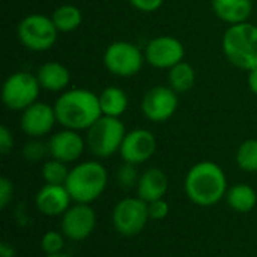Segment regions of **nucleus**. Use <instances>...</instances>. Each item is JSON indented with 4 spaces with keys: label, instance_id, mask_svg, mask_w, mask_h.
<instances>
[{
    "label": "nucleus",
    "instance_id": "12",
    "mask_svg": "<svg viewBox=\"0 0 257 257\" xmlns=\"http://www.w3.org/2000/svg\"><path fill=\"white\" fill-rule=\"evenodd\" d=\"M62 233L71 241L87 239L96 227V214L87 203H74L62 215Z\"/></svg>",
    "mask_w": 257,
    "mask_h": 257
},
{
    "label": "nucleus",
    "instance_id": "27",
    "mask_svg": "<svg viewBox=\"0 0 257 257\" xmlns=\"http://www.w3.org/2000/svg\"><path fill=\"white\" fill-rule=\"evenodd\" d=\"M65 235L57 230H48L44 233L41 239V248L45 253V256L62 253L65 248Z\"/></svg>",
    "mask_w": 257,
    "mask_h": 257
},
{
    "label": "nucleus",
    "instance_id": "8",
    "mask_svg": "<svg viewBox=\"0 0 257 257\" xmlns=\"http://www.w3.org/2000/svg\"><path fill=\"white\" fill-rule=\"evenodd\" d=\"M102 62L105 69L120 78H130L137 75L145 60V51L133 42L128 41H116L110 44L102 56Z\"/></svg>",
    "mask_w": 257,
    "mask_h": 257
},
{
    "label": "nucleus",
    "instance_id": "33",
    "mask_svg": "<svg viewBox=\"0 0 257 257\" xmlns=\"http://www.w3.org/2000/svg\"><path fill=\"white\" fill-rule=\"evenodd\" d=\"M247 84H248V89H250L254 95H257V68L248 71Z\"/></svg>",
    "mask_w": 257,
    "mask_h": 257
},
{
    "label": "nucleus",
    "instance_id": "2",
    "mask_svg": "<svg viewBox=\"0 0 257 257\" xmlns=\"http://www.w3.org/2000/svg\"><path fill=\"white\" fill-rule=\"evenodd\" d=\"M187 197L199 206H214L227 194L224 170L212 161L194 164L185 176Z\"/></svg>",
    "mask_w": 257,
    "mask_h": 257
},
{
    "label": "nucleus",
    "instance_id": "20",
    "mask_svg": "<svg viewBox=\"0 0 257 257\" xmlns=\"http://www.w3.org/2000/svg\"><path fill=\"white\" fill-rule=\"evenodd\" d=\"M227 205L239 214H247L253 211L257 205L256 190L248 184H235L227 190L226 194Z\"/></svg>",
    "mask_w": 257,
    "mask_h": 257
},
{
    "label": "nucleus",
    "instance_id": "24",
    "mask_svg": "<svg viewBox=\"0 0 257 257\" xmlns=\"http://www.w3.org/2000/svg\"><path fill=\"white\" fill-rule=\"evenodd\" d=\"M41 175H42V179H44L45 184L65 185L66 181H68V176H69V169H68L66 163L50 158L42 164Z\"/></svg>",
    "mask_w": 257,
    "mask_h": 257
},
{
    "label": "nucleus",
    "instance_id": "15",
    "mask_svg": "<svg viewBox=\"0 0 257 257\" xmlns=\"http://www.w3.org/2000/svg\"><path fill=\"white\" fill-rule=\"evenodd\" d=\"M47 143H48L50 157L66 164L80 160L86 148V140L83 139L80 131H74L68 128L54 133Z\"/></svg>",
    "mask_w": 257,
    "mask_h": 257
},
{
    "label": "nucleus",
    "instance_id": "18",
    "mask_svg": "<svg viewBox=\"0 0 257 257\" xmlns=\"http://www.w3.org/2000/svg\"><path fill=\"white\" fill-rule=\"evenodd\" d=\"M38 81L42 90L48 92H63L71 83L69 69L56 60H50L42 63L36 71Z\"/></svg>",
    "mask_w": 257,
    "mask_h": 257
},
{
    "label": "nucleus",
    "instance_id": "3",
    "mask_svg": "<svg viewBox=\"0 0 257 257\" xmlns=\"http://www.w3.org/2000/svg\"><path fill=\"white\" fill-rule=\"evenodd\" d=\"M226 59L242 71L257 68V26L245 21L229 26L221 39Z\"/></svg>",
    "mask_w": 257,
    "mask_h": 257
},
{
    "label": "nucleus",
    "instance_id": "29",
    "mask_svg": "<svg viewBox=\"0 0 257 257\" xmlns=\"http://www.w3.org/2000/svg\"><path fill=\"white\" fill-rule=\"evenodd\" d=\"M148 211H149V218L151 220L161 221V220H164V218L169 217L170 205H169V202L166 199L154 200V202L148 203Z\"/></svg>",
    "mask_w": 257,
    "mask_h": 257
},
{
    "label": "nucleus",
    "instance_id": "6",
    "mask_svg": "<svg viewBox=\"0 0 257 257\" xmlns=\"http://www.w3.org/2000/svg\"><path fill=\"white\" fill-rule=\"evenodd\" d=\"M18 41L24 48L35 53H44L57 42L59 30L51 17L44 14L26 15L17 26Z\"/></svg>",
    "mask_w": 257,
    "mask_h": 257
},
{
    "label": "nucleus",
    "instance_id": "14",
    "mask_svg": "<svg viewBox=\"0 0 257 257\" xmlns=\"http://www.w3.org/2000/svg\"><path fill=\"white\" fill-rule=\"evenodd\" d=\"M57 123L54 105L36 101L24 111H21L20 128L30 139H41L53 131Z\"/></svg>",
    "mask_w": 257,
    "mask_h": 257
},
{
    "label": "nucleus",
    "instance_id": "7",
    "mask_svg": "<svg viewBox=\"0 0 257 257\" xmlns=\"http://www.w3.org/2000/svg\"><path fill=\"white\" fill-rule=\"evenodd\" d=\"M41 90L36 74L17 71L5 80L2 86V101L6 108L21 113L38 101Z\"/></svg>",
    "mask_w": 257,
    "mask_h": 257
},
{
    "label": "nucleus",
    "instance_id": "17",
    "mask_svg": "<svg viewBox=\"0 0 257 257\" xmlns=\"http://www.w3.org/2000/svg\"><path fill=\"white\" fill-rule=\"evenodd\" d=\"M169 190V178L164 170L158 167H151L140 175L137 185V197L151 203L154 200L164 199Z\"/></svg>",
    "mask_w": 257,
    "mask_h": 257
},
{
    "label": "nucleus",
    "instance_id": "16",
    "mask_svg": "<svg viewBox=\"0 0 257 257\" xmlns=\"http://www.w3.org/2000/svg\"><path fill=\"white\" fill-rule=\"evenodd\" d=\"M72 197L65 185L45 184L35 197L38 211L47 217H62L71 206Z\"/></svg>",
    "mask_w": 257,
    "mask_h": 257
},
{
    "label": "nucleus",
    "instance_id": "11",
    "mask_svg": "<svg viewBox=\"0 0 257 257\" xmlns=\"http://www.w3.org/2000/svg\"><path fill=\"white\" fill-rule=\"evenodd\" d=\"M185 57L184 44L169 35L152 38L145 47V60L157 69H170Z\"/></svg>",
    "mask_w": 257,
    "mask_h": 257
},
{
    "label": "nucleus",
    "instance_id": "21",
    "mask_svg": "<svg viewBox=\"0 0 257 257\" xmlns=\"http://www.w3.org/2000/svg\"><path fill=\"white\" fill-rule=\"evenodd\" d=\"M98 98H99L102 116L120 117L128 108V95L120 87H116V86L105 87L98 95Z\"/></svg>",
    "mask_w": 257,
    "mask_h": 257
},
{
    "label": "nucleus",
    "instance_id": "5",
    "mask_svg": "<svg viewBox=\"0 0 257 257\" xmlns=\"http://www.w3.org/2000/svg\"><path fill=\"white\" fill-rule=\"evenodd\" d=\"M126 130L120 117L101 116L86 134L89 151L98 158H110L120 151Z\"/></svg>",
    "mask_w": 257,
    "mask_h": 257
},
{
    "label": "nucleus",
    "instance_id": "34",
    "mask_svg": "<svg viewBox=\"0 0 257 257\" xmlns=\"http://www.w3.org/2000/svg\"><path fill=\"white\" fill-rule=\"evenodd\" d=\"M0 257H15L14 247L9 242H6V241H3L0 244Z\"/></svg>",
    "mask_w": 257,
    "mask_h": 257
},
{
    "label": "nucleus",
    "instance_id": "22",
    "mask_svg": "<svg viewBox=\"0 0 257 257\" xmlns=\"http://www.w3.org/2000/svg\"><path fill=\"white\" fill-rule=\"evenodd\" d=\"M51 20L57 27L59 33H69L77 30L83 23V12L78 6L72 3L60 5L51 14Z\"/></svg>",
    "mask_w": 257,
    "mask_h": 257
},
{
    "label": "nucleus",
    "instance_id": "25",
    "mask_svg": "<svg viewBox=\"0 0 257 257\" xmlns=\"http://www.w3.org/2000/svg\"><path fill=\"white\" fill-rule=\"evenodd\" d=\"M236 164L241 170L248 173L257 172V139L242 142L236 151Z\"/></svg>",
    "mask_w": 257,
    "mask_h": 257
},
{
    "label": "nucleus",
    "instance_id": "26",
    "mask_svg": "<svg viewBox=\"0 0 257 257\" xmlns=\"http://www.w3.org/2000/svg\"><path fill=\"white\" fill-rule=\"evenodd\" d=\"M139 179H140V173H139L136 164L125 163V161H123V164L119 166L117 170H116V182H117V185H119L120 188H123V190L137 188Z\"/></svg>",
    "mask_w": 257,
    "mask_h": 257
},
{
    "label": "nucleus",
    "instance_id": "19",
    "mask_svg": "<svg viewBox=\"0 0 257 257\" xmlns=\"http://www.w3.org/2000/svg\"><path fill=\"white\" fill-rule=\"evenodd\" d=\"M214 14L229 26L248 21L253 12V0H211Z\"/></svg>",
    "mask_w": 257,
    "mask_h": 257
},
{
    "label": "nucleus",
    "instance_id": "23",
    "mask_svg": "<svg viewBox=\"0 0 257 257\" xmlns=\"http://www.w3.org/2000/svg\"><path fill=\"white\" fill-rule=\"evenodd\" d=\"M167 78H169V86L175 92L185 93L190 89H193V86L196 83V71L188 62L182 60L169 69Z\"/></svg>",
    "mask_w": 257,
    "mask_h": 257
},
{
    "label": "nucleus",
    "instance_id": "10",
    "mask_svg": "<svg viewBox=\"0 0 257 257\" xmlns=\"http://www.w3.org/2000/svg\"><path fill=\"white\" fill-rule=\"evenodd\" d=\"M179 93L170 86L151 87L142 98L143 116L155 123H163L173 117L179 105Z\"/></svg>",
    "mask_w": 257,
    "mask_h": 257
},
{
    "label": "nucleus",
    "instance_id": "28",
    "mask_svg": "<svg viewBox=\"0 0 257 257\" xmlns=\"http://www.w3.org/2000/svg\"><path fill=\"white\" fill-rule=\"evenodd\" d=\"M47 155H50L48 143H44L41 139H30L23 146V157L29 163H38L42 161Z\"/></svg>",
    "mask_w": 257,
    "mask_h": 257
},
{
    "label": "nucleus",
    "instance_id": "35",
    "mask_svg": "<svg viewBox=\"0 0 257 257\" xmlns=\"http://www.w3.org/2000/svg\"><path fill=\"white\" fill-rule=\"evenodd\" d=\"M45 257H72V256H69V254H66V253H57V254H51V256H45Z\"/></svg>",
    "mask_w": 257,
    "mask_h": 257
},
{
    "label": "nucleus",
    "instance_id": "13",
    "mask_svg": "<svg viewBox=\"0 0 257 257\" xmlns=\"http://www.w3.org/2000/svg\"><path fill=\"white\" fill-rule=\"evenodd\" d=\"M157 146L158 143L154 133L145 128H136L133 131H126L119 154L125 163L139 166L149 161L155 155Z\"/></svg>",
    "mask_w": 257,
    "mask_h": 257
},
{
    "label": "nucleus",
    "instance_id": "32",
    "mask_svg": "<svg viewBox=\"0 0 257 257\" xmlns=\"http://www.w3.org/2000/svg\"><path fill=\"white\" fill-rule=\"evenodd\" d=\"M14 148V136L6 125L0 126V152L2 155H8Z\"/></svg>",
    "mask_w": 257,
    "mask_h": 257
},
{
    "label": "nucleus",
    "instance_id": "31",
    "mask_svg": "<svg viewBox=\"0 0 257 257\" xmlns=\"http://www.w3.org/2000/svg\"><path fill=\"white\" fill-rule=\"evenodd\" d=\"M128 2L134 9L145 12V14L157 12L164 3V0H128Z\"/></svg>",
    "mask_w": 257,
    "mask_h": 257
},
{
    "label": "nucleus",
    "instance_id": "4",
    "mask_svg": "<svg viewBox=\"0 0 257 257\" xmlns=\"http://www.w3.org/2000/svg\"><path fill=\"white\" fill-rule=\"evenodd\" d=\"M108 173L98 161H84L69 170L65 187L68 188L74 203L90 205L105 191Z\"/></svg>",
    "mask_w": 257,
    "mask_h": 257
},
{
    "label": "nucleus",
    "instance_id": "9",
    "mask_svg": "<svg viewBox=\"0 0 257 257\" xmlns=\"http://www.w3.org/2000/svg\"><path fill=\"white\" fill-rule=\"evenodd\" d=\"M111 220L113 227L119 235L125 238L137 236L151 220L148 203L140 197H125L113 208Z\"/></svg>",
    "mask_w": 257,
    "mask_h": 257
},
{
    "label": "nucleus",
    "instance_id": "30",
    "mask_svg": "<svg viewBox=\"0 0 257 257\" xmlns=\"http://www.w3.org/2000/svg\"><path fill=\"white\" fill-rule=\"evenodd\" d=\"M12 196H14V184L6 176H2L0 178V208L2 209H5L11 203Z\"/></svg>",
    "mask_w": 257,
    "mask_h": 257
},
{
    "label": "nucleus",
    "instance_id": "1",
    "mask_svg": "<svg viewBox=\"0 0 257 257\" xmlns=\"http://www.w3.org/2000/svg\"><path fill=\"white\" fill-rule=\"evenodd\" d=\"M57 123L74 131H87L101 116L99 98L89 89H69L54 102Z\"/></svg>",
    "mask_w": 257,
    "mask_h": 257
}]
</instances>
